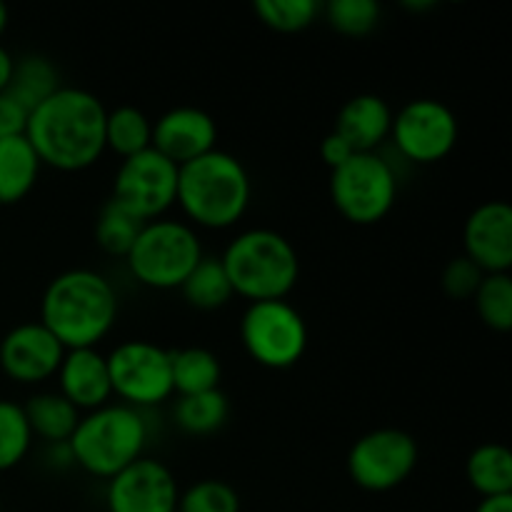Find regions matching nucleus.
Listing matches in <instances>:
<instances>
[{
  "instance_id": "14",
  "label": "nucleus",
  "mask_w": 512,
  "mask_h": 512,
  "mask_svg": "<svg viewBox=\"0 0 512 512\" xmlns=\"http://www.w3.org/2000/svg\"><path fill=\"white\" fill-rule=\"evenodd\" d=\"M65 358L60 340L43 323H20L0 340V368L20 385H38L58 373Z\"/></svg>"
},
{
  "instance_id": "29",
  "label": "nucleus",
  "mask_w": 512,
  "mask_h": 512,
  "mask_svg": "<svg viewBox=\"0 0 512 512\" xmlns=\"http://www.w3.org/2000/svg\"><path fill=\"white\" fill-rule=\"evenodd\" d=\"M475 310L490 330L508 333L512 328V278L510 273H490L473 295Z\"/></svg>"
},
{
  "instance_id": "12",
  "label": "nucleus",
  "mask_w": 512,
  "mask_h": 512,
  "mask_svg": "<svg viewBox=\"0 0 512 512\" xmlns=\"http://www.w3.org/2000/svg\"><path fill=\"white\" fill-rule=\"evenodd\" d=\"M390 135L405 160L430 165L453 153L458 145L460 125L443 100L415 98L393 115Z\"/></svg>"
},
{
  "instance_id": "34",
  "label": "nucleus",
  "mask_w": 512,
  "mask_h": 512,
  "mask_svg": "<svg viewBox=\"0 0 512 512\" xmlns=\"http://www.w3.org/2000/svg\"><path fill=\"white\" fill-rule=\"evenodd\" d=\"M25 125H28V113L8 93H0V140L25 135Z\"/></svg>"
},
{
  "instance_id": "10",
  "label": "nucleus",
  "mask_w": 512,
  "mask_h": 512,
  "mask_svg": "<svg viewBox=\"0 0 512 512\" xmlns=\"http://www.w3.org/2000/svg\"><path fill=\"white\" fill-rule=\"evenodd\" d=\"M420 460L418 440L400 428H378L360 435L348 453V475L368 493L400 488Z\"/></svg>"
},
{
  "instance_id": "21",
  "label": "nucleus",
  "mask_w": 512,
  "mask_h": 512,
  "mask_svg": "<svg viewBox=\"0 0 512 512\" xmlns=\"http://www.w3.org/2000/svg\"><path fill=\"white\" fill-rule=\"evenodd\" d=\"M58 88L60 73L53 60L38 53H28L13 63V73H10L5 93L30 115Z\"/></svg>"
},
{
  "instance_id": "3",
  "label": "nucleus",
  "mask_w": 512,
  "mask_h": 512,
  "mask_svg": "<svg viewBox=\"0 0 512 512\" xmlns=\"http://www.w3.org/2000/svg\"><path fill=\"white\" fill-rule=\"evenodd\" d=\"M253 180L233 153L215 148L178 168L175 203L193 225L233 228L250 208Z\"/></svg>"
},
{
  "instance_id": "6",
  "label": "nucleus",
  "mask_w": 512,
  "mask_h": 512,
  "mask_svg": "<svg viewBox=\"0 0 512 512\" xmlns=\"http://www.w3.org/2000/svg\"><path fill=\"white\" fill-rule=\"evenodd\" d=\"M203 255V243L193 225L158 218L140 228L133 248L125 255V263L133 278L145 288L180 290Z\"/></svg>"
},
{
  "instance_id": "26",
  "label": "nucleus",
  "mask_w": 512,
  "mask_h": 512,
  "mask_svg": "<svg viewBox=\"0 0 512 512\" xmlns=\"http://www.w3.org/2000/svg\"><path fill=\"white\" fill-rule=\"evenodd\" d=\"M180 293L188 300L193 308L198 310H218L223 305L230 303L233 298V288H230V280L225 275L223 263L220 258H210L203 255L198 265L193 268V273L185 278V283L180 285Z\"/></svg>"
},
{
  "instance_id": "5",
  "label": "nucleus",
  "mask_w": 512,
  "mask_h": 512,
  "mask_svg": "<svg viewBox=\"0 0 512 512\" xmlns=\"http://www.w3.org/2000/svg\"><path fill=\"white\" fill-rule=\"evenodd\" d=\"M148 445V423L143 410L123 403H108L88 415H80L73 438L68 440L70 455L88 475L110 480L120 470L143 458Z\"/></svg>"
},
{
  "instance_id": "20",
  "label": "nucleus",
  "mask_w": 512,
  "mask_h": 512,
  "mask_svg": "<svg viewBox=\"0 0 512 512\" xmlns=\"http://www.w3.org/2000/svg\"><path fill=\"white\" fill-rule=\"evenodd\" d=\"M33 438L50 445H63L73 438L80 423V410L60 393H35L23 405Z\"/></svg>"
},
{
  "instance_id": "37",
  "label": "nucleus",
  "mask_w": 512,
  "mask_h": 512,
  "mask_svg": "<svg viewBox=\"0 0 512 512\" xmlns=\"http://www.w3.org/2000/svg\"><path fill=\"white\" fill-rule=\"evenodd\" d=\"M13 63L15 58L8 53V48L0 45V93H5V88H8L10 73H13Z\"/></svg>"
},
{
  "instance_id": "22",
  "label": "nucleus",
  "mask_w": 512,
  "mask_h": 512,
  "mask_svg": "<svg viewBox=\"0 0 512 512\" xmlns=\"http://www.w3.org/2000/svg\"><path fill=\"white\" fill-rule=\"evenodd\" d=\"M465 478L480 498L512 495V453L503 443H483L468 455Z\"/></svg>"
},
{
  "instance_id": "11",
  "label": "nucleus",
  "mask_w": 512,
  "mask_h": 512,
  "mask_svg": "<svg viewBox=\"0 0 512 512\" xmlns=\"http://www.w3.org/2000/svg\"><path fill=\"white\" fill-rule=\"evenodd\" d=\"M175 193L178 165L170 163L158 150L148 148L120 163L110 200L143 223H150L165 218V213L175 205Z\"/></svg>"
},
{
  "instance_id": "39",
  "label": "nucleus",
  "mask_w": 512,
  "mask_h": 512,
  "mask_svg": "<svg viewBox=\"0 0 512 512\" xmlns=\"http://www.w3.org/2000/svg\"><path fill=\"white\" fill-rule=\"evenodd\" d=\"M0 512H3V508H0Z\"/></svg>"
},
{
  "instance_id": "35",
  "label": "nucleus",
  "mask_w": 512,
  "mask_h": 512,
  "mask_svg": "<svg viewBox=\"0 0 512 512\" xmlns=\"http://www.w3.org/2000/svg\"><path fill=\"white\" fill-rule=\"evenodd\" d=\"M353 155V148H350L338 133H328L323 138V143H320V158H323V163L328 165L330 170L340 168V165H343L345 160L353 158Z\"/></svg>"
},
{
  "instance_id": "38",
  "label": "nucleus",
  "mask_w": 512,
  "mask_h": 512,
  "mask_svg": "<svg viewBox=\"0 0 512 512\" xmlns=\"http://www.w3.org/2000/svg\"><path fill=\"white\" fill-rule=\"evenodd\" d=\"M5 28H8V8L0 3V35L5 33Z\"/></svg>"
},
{
  "instance_id": "31",
  "label": "nucleus",
  "mask_w": 512,
  "mask_h": 512,
  "mask_svg": "<svg viewBox=\"0 0 512 512\" xmlns=\"http://www.w3.org/2000/svg\"><path fill=\"white\" fill-rule=\"evenodd\" d=\"M325 20L333 25L338 33L350 35V38H363L373 33L380 25V8L378 0H333L323 8Z\"/></svg>"
},
{
  "instance_id": "17",
  "label": "nucleus",
  "mask_w": 512,
  "mask_h": 512,
  "mask_svg": "<svg viewBox=\"0 0 512 512\" xmlns=\"http://www.w3.org/2000/svg\"><path fill=\"white\" fill-rule=\"evenodd\" d=\"M58 393L78 410H98L110 403L108 358L95 348L65 350V358L58 368Z\"/></svg>"
},
{
  "instance_id": "32",
  "label": "nucleus",
  "mask_w": 512,
  "mask_h": 512,
  "mask_svg": "<svg viewBox=\"0 0 512 512\" xmlns=\"http://www.w3.org/2000/svg\"><path fill=\"white\" fill-rule=\"evenodd\" d=\"M178 512H240V495L225 480L205 478L180 493Z\"/></svg>"
},
{
  "instance_id": "24",
  "label": "nucleus",
  "mask_w": 512,
  "mask_h": 512,
  "mask_svg": "<svg viewBox=\"0 0 512 512\" xmlns=\"http://www.w3.org/2000/svg\"><path fill=\"white\" fill-rule=\"evenodd\" d=\"M230 403L223 390H208L198 395H178L173 408V420L188 435H213L228 423Z\"/></svg>"
},
{
  "instance_id": "9",
  "label": "nucleus",
  "mask_w": 512,
  "mask_h": 512,
  "mask_svg": "<svg viewBox=\"0 0 512 512\" xmlns=\"http://www.w3.org/2000/svg\"><path fill=\"white\" fill-rule=\"evenodd\" d=\"M105 358H108L110 388L113 395L123 400V405L135 410L155 408L175 393L170 350L150 340H125Z\"/></svg>"
},
{
  "instance_id": "2",
  "label": "nucleus",
  "mask_w": 512,
  "mask_h": 512,
  "mask_svg": "<svg viewBox=\"0 0 512 512\" xmlns=\"http://www.w3.org/2000/svg\"><path fill=\"white\" fill-rule=\"evenodd\" d=\"M118 320V293L105 275L73 268L55 275L40 300V323L65 350L95 348Z\"/></svg>"
},
{
  "instance_id": "33",
  "label": "nucleus",
  "mask_w": 512,
  "mask_h": 512,
  "mask_svg": "<svg viewBox=\"0 0 512 512\" xmlns=\"http://www.w3.org/2000/svg\"><path fill=\"white\" fill-rule=\"evenodd\" d=\"M485 273L465 255H458V258L450 260L443 270V283L445 295L450 300H473V295L478 293L480 283H483Z\"/></svg>"
},
{
  "instance_id": "30",
  "label": "nucleus",
  "mask_w": 512,
  "mask_h": 512,
  "mask_svg": "<svg viewBox=\"0 0 512 512\" xmlns=\"http://www.w3.org/2000/svg\"><path fill=\"white\" fill-rule=\"evenodd\" d=\"M253 10L260 23L268 25L270 30L300 33L315 23V18L323 13V5L315 0H255Z\"/></svg>"
},
{
  "instance_id": "19",
  "label": "nucleus",
  "mask_w": 512,
  "mask_h": 512,
  "mask_svg": "<svg viewBox=\"0 0 512 512\" xmlns=\"http://www.w3.org/2000/svg\"><path fill=\"white\" fill-rule=\"evenodd\" d=\"M40 160L25 135L0 140V205L28 198L40 175Z\"/></svg>"
},
{
  "instance_id": "36",
  "label": "nucleus",
  "mask_w": 512,
  "mask_h": 512,
  "mask_svg": "<svg viewBox=\"0 0 512 512\" xmlns=\"http://www.w3.org/2000/svg\"><path fill=\"white\" fill-rule=\"evenodd\" d=\"M475 512H512V495H493L483 498Z\"/></svg>"
},
{
  "instance_id": "15",
  "label": "nucleus",
  "mask_w": 512,
  "mask_h": 512,
  "mask_svg": "<svg viewBox=\"0 0 512 512\" xmlns=\"http://www.w3.org/2000/svg\"><path fill=\"white\" fill-rule=\"evenodd\" d=\"M465 258L485 275L510 273L512 268V208L505 200H488L468 215L463 225Z\"/></svg>"
},
{
  "instance_id": "23",
  "label": "nucleus",
  "mask_w": 512,
  "mask_h": 512,
  "mask_svg": "<svg viewBox=\"0 0 512 512\" xmlns=\"http://www.w3.org/2000/svg\"><path fill=\"white\" fill-rule=\"evenodd\" d=\"M170 370H173V390L178 395H198L220 388L223 365L218 355L208 348H180L170 353Z\"/></svg>"
},
{
  "instance_id": "18",
  "label": "nucleus",
  "mask_w": 512,
  "mask_h": 512,
  "mask_svg": "<svg viewBox=\"0 0 512 512\" xmlns=\"http://www.w3.org/2000/svg\"><path fill=\"white\" fill-rule=\"evenodd\" d=\"M393 128V110L388 100L375 93H360L345 100L335 118L333 133H338L353 153H375L388 140Z\"/></svg>"
},
{
  "instance_id": "13",
  "label": "nucleus",
  "mask_w": 512,
  "mask_h": 512,
  "mask_svg": "<svg viewBox=\"0 0 512 512\" xmlns=\"http://www.w3.org/2000/svg\"><path fill=\"white\" fill-rule=\"evenodd\" d=\"M108 512H178L180 488L173 470L155 458H138L108 480Z\"/></svg>"
},
{
  "instance_id": "8",
  "label": "nucleus",
  "mask_w": 512,
  "mask_h": 512,
  "mask_svg": "<svg viewBox=\"0 0 512 512\" xmlns=\"http://www.w3.org/2000/svg\"><path fill=\"white\" fill-rule=\"evenodd\" d=\"M240 343L263 368L288 370L308 350V325L288 300H260L240 318Z\"/></svg>"
},
{
  "instance_id": "7",
  "label": "nucleus",
  "mask_w": 512,
  "mask_h": 512,
  "mask_svg": "<svg viewBox=\"0 0 512 512\" xmlns=\"http://www.w3.org/2000/svg\"><path fill=\"white\" fill-rule=\"evenodd\" d=\"M330 198L348 223H380L398 198L393 165L378 153H355L340 168L330 170Z\"/></svg>"
},
{
  "instance_id": "1",
  "label": "nucleus",
  "mask_w": 512,
  "mask_h": 512,
  "mask_svg": "<svg viewBox=\"0 0 512 512\" xmlns=\"http://www.w3.org/2000/svg\"><path fill=\"white\" fill-rule=\"evenodd\" d=\"M108 108L85 88L60 85L45 103L28 115L25 138L33 145L40 165L78 173L105 153Z\"/></svg>"
},
{
  "instance_id": "25",
  "label": "nucleus",
  "mask_w": 512,
  "mask_h": 512,
  "mask_svg": "<svg viewBox=\"0 0 512 512\" xmlns=\"http://www.w3.org/2000/svg\"><path fill=\"white\" fill-rule=\"evenodd\" d=\"M153 148V123L135 105H118L108 110L105 118V150H113L120 158H133Z\"/></svg>"
},
{
  "instance_id": "16",
  "label": "nucleus",
  "mask_w": 512,
  "mask_h": 512,
  "mask_svg": "<svg viewBox=\"0 0 512 512\" xmlns=\"http://www.w3.org/2000/svg\"><path fill=\"white\" fill-rule=\"evenodd\" d=\"M218 125L215 118L195 105H178L160 115L153 123V150L180 165L215 150Z\"/></svg>"
},
{
  "instance_id": "27",
  "label": "nucleus",
  "mask_w": 512,
  "mask_h": 512,
  "mask_svg": "<svg viewBox=\"0 0 512 512\" xmlns=\"http://www.w3.org/2000/svg\"><path fill=\"white\" fill-rule=\"evenodd\" d=\"M143 225V220H138L128 210L120 208L118 203L108 200L100 208L98 220H95V243L100 245L103 253L115 255V258H125L130 253V248H133L135 238H138Z\"/></svg>"
},
{
  "instance_id": "28",
  "label": "nucleus",
  "mask_w": 512,
  "mask_h": 512,
  "mask_svg": "<svg viewBox=\"0 0 512 512\" xmlns=\"http://www.w3.org/2000/svg\"><path fill=\"white\" fill-rule=\"evenodd\" d=\"M33 448V433L25 420L23 405L0 400V473L13 470L28 458Z\"/></svg>"
},
{
  "instance_id": "4",
  "label": "nucleus",
  "mask_w": 512,
  "mask_h": 512,
  "mask_svg": "<svg viewBox=\"0 0 512 512\" xmlns=\"http://www.w3.org/2000/svg\"><path fill=\"white\" fill-rule=\"evenodd\" d=\"M235 295L260 300H285L298 285L300 258L285 235L270 228H250L235 235L220 255Z\"/></svg>"
}]
</instances>
